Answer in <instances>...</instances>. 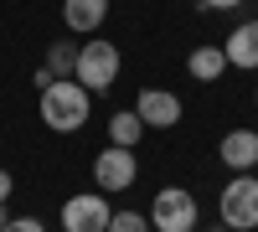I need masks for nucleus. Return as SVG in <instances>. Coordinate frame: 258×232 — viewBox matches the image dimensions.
I'll use <instances>...</instances> for the list:
<instances>
[{"instance_id":"2eb2a0df","label":"nucleus","mask_w":258,"mask_h":232,"mask_svg":"<svg viewBox=\"0 0 258 232\" xmlns=\"http://www.w3.org/2000/svg\"><path fill=\"white\" fill-rule=\"evenodd\" d=\"M6 232H47V222H41V217H11Z\"/></svg>"},{"instance_id":"f257e3e1","label":"nucleus","mask_w":258,"mask_h":232,"mask_svg":"<svg viewBox=\"0 0 258 232\" xmlns=\"http://www.w3.org/2000/svg\"><path fill=\"white\" fill-rule=\"evenodd\" d=\"M88 114H93V93L78 78H57L41 88V124L52 134H78L88 124Z\"/></svg>"},{"instance_id":"aec40b11","label":"nucleus","mask_w":258,"mask_h":232,"mask_svg":"<svg viewBox=\"0 0 258 232\" xmlns=\"http://www.w3.org/2000/svg\"><path fill=\"white\" fill-rule=\"evenodd\" d=\"M253 103H258V93H253Z\"/></svg>"},{"instance_id":"7ed1b4c3","label":"nucleus","mask_w":258,"mask_h":232,"mask_svg":"<svg viewBox=\"0 0 258 232\" xmlns=\"http://www.w3.org/2000/svg\"><path fill=\"white\" fill-rule=\"evenodd\" d=\"M119 67H124V62H119V47H114V41H103V36H93V41H83V47H78V72H73V78H78L88 93H109L114 83H119Z\"/></svg>"},{"instance_id":"20e7f679","label":"nucleus","mask_w":258,"mask_h":232,"mask_svg":"<svg viewBox=\"0 0 258 232\" xmlns=\"http://www.w3.org/2000/svg\"><path fill=\"white\" fill-rule=\"evenodd\" d=\"M217 212H222V227L232 232H253L258 227V176H232L217 196Z\"/></svg>"},{"instance_id":"1a4fd4ad","label":"nucleus","mask_w":258,"mask_h":232,"mask_svg":"<svg viewBox=\"0 0 258 232\" xmlns=\"http://www.w3.org/2000/svg\"><path fill=\"white\" fill-rule=\"evenodd\" d=\"M109 21V0H62V26L73 36H88Z\"/></svg>"},{"instance_id":"0eeeda50","label":"nucleus","mask_w":258,"mask_h":232,"mask_svg":"<svg viewBox=\"0 0 258 232\" xmlns=\"http://www.w3.org/2000/svg\"><path fill=\"white\" fill-rule=\"evenodd\" d=\"M135 114H140L145 129H176V124H181V98L170 88H145L135 98Z\"/></svg>"},{"instance_id":"39448f33","label":"nucleus","mask_w":258,"mask_h":232,"mask_svg":"<svg viewBox=\"0 0 258 232\" xmlns=\"http://www.w3.org/2000/svg\"><path fill=\"white\" fill-rule=\"evenodd\" d=\"M135 181H140L135 150H124V144H103V150L93 155V186H98L103 196H124Z\"/></svg>"},{"instance_id":"dca6fc26","label":"nucleus","mask_w":258,"mask_h":232,"mask_svg":"<svg viewBox=\"0 0 258 232\" xmlns=\"http://www.w3.org/2000/svg\"><path fill=\"white\" fill-rule=\"evenodd\" d=\"M243 0H202V11H238Z\"/></svg>"},{"instance_id":"4468645a","label":"nucleus","mask_w":258,"mask_h":232,"mask_svg":"<svg viewBox=\"0 0 258 232\" xmlns=\"http://www.w3.org/2000/svg\"><path fill=\"white\" fill-rule=\"evenodd\" d=\"M109 232H155V227H150V217H145V212H129V206H124V212H114V217H109Z\"/></svg>"},{"instance_id":"9d476101","label":"nucleus","mask_w":258,"mask_h":232,"mask_svg":"<svg viewBox=\"0 0 258 232\" xmlns=\"http://www.w3.org/2000/svg\"><path fill=\"white\" fill-rule=\"evenodd\" d=\"M222 52H227V67L253 72V67H258V21H243V26H232V36L222 41Z\"/></svg>"},{"instance_id":"a211bd4d","label":"nucleus","mask_w":258,"mask_h":232,"mask_svg":"<svg viewBox=\"0 0 258 232\" xmlns=\"http://www.w3.org/2000/svg\"><path fill=\"white\" fill-rule=\"evenodd\" d=\"M6 222H11V212H6V201H0V232H6Z\"/></svg>"},{"instance_id":"f03ea898","label":"nucleus","mask_w":258,"mask_h":232,"mask_svg":"<svg viewBox=\"0 0 258 232\" xmlns=\"http://www.w3.org/2000/svg\"><path fill=\"white\" fill-rule=\"evenodd\" d=\"M145 217H150V227H155V232H197L202 206H197V196H191L186 186H160Z\"/></svg>"},{"instance_id":"423d86ee","label":"nucleus","mask_w":258,"mask_h":232,"mask_svg":"<svg viewBox=\"0 0 258 232\" xmlns=\"http://www.w3.org/2000/svg\"><path fill=\"white\" fill-rule=\"evenodd\" d=\"M114 206L103 191H78L62 201V232H109Z\"/></svg>"},{"instance_id":"ddd939ff","label":"nucleus","mask_w":258,"mask_h":232,"mask_svg":"<svg viewBox=\"0 0 258 232\" xmlns=\"http://www.w3.org/2000/svg\"><path fill=\"white\" fill-rule=\"evenodd\" d=\"M41 67H47L52 78H73V72H78V41H68V36H62V41H52Z\"/></svg>"},{"instance_id":"9b49d317","label":"nucleus","mask_w":258,"mask_h":232,"mask_svg":"<svg viewBox=\"0 0 258 232\" xmlns=\"http://www.w3.org/2000/svg\"><path fill=\"white\" fill-rule=\"evenodd\" d=\"M186 72L197 78V83H217L227 72V52L222 47H197V52L186 57Z\"/></svg>"},{"instance_id":"6e6552de","label":"nucleus","mask_w":258,"mask_h":232,"mask_svg":"<svg viewBox=\"0 0 258 232\" xmlns=\"http://www.w3.org/2000/svg\"><path fill=\"white\" fill-rule=\"evenodd\" d=\"M217 160L227 165L232 176H248L258 171V129H227L217 144Z\"/></svg>"},{"instance_id":"6ab92c4d","label":"nucleus","mask_w":258,"mask_h":232,"mask_svg":"<svg viewBox=\"0 0 258 232\" xmlns=\"http://www.w3.org/2000/svg\"><path fill=\"white\" fill-rule=\"evenodd\" d=\"M212 232H232V227H222V222H217V227H212Z\"/></svg>"},{"instance_id":"f3484780","label":"nucleus","mask_w":258,"mask_h":232,"mask_svg":"<svg viewBox=\"0 0 258 232\" xmlns=\"http://www.w3.org/2000/svg\"><path fill=\"white\" fill-rule=\"evenodd\" d=\"M11 191H16V181H11L6 165H0V201H11Z\"/></svg>"},{"instance_id":"f8f14e48","label":"nucleus","mask_w":258,"mask_h":232,"mask_svg":"<svg viewBox=\"0 0 258 232\" xmlns=\"http://www.w3.org/2000/svg\"><path fill=\"white\" fill-rule=\"evenodd\" d=\"M140 139H145V124H140V114H135V109H119V114L109 119V144H124V150H135Z\"/></svg>"}]
</instances>
